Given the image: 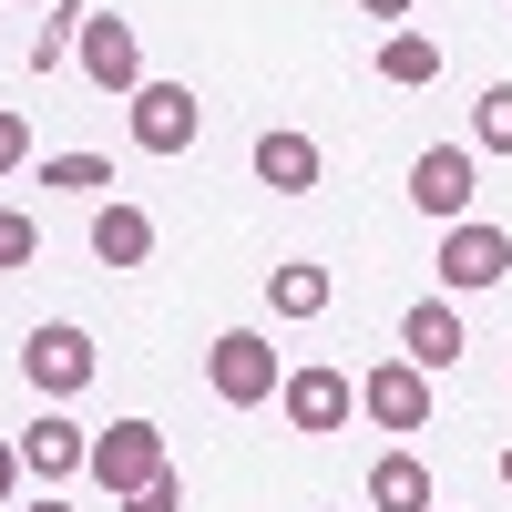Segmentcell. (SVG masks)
<instances>
[{
    "label": "cell",
    "mask_w": 512,
    "mask_h": 512,
    "mask_svg": "<svg viewBox=\"0 0 512 512\" xmlns=\"http://www.w3.org/2000/svg\"><path fill=\"white\" fill-rule=\"evenodd\" d=\"M154 472H175V461H164V431H154V420H113V431L93 441V482H103V492H144Z\"/></svg>",
    "instance_id": "7a4b0ae2"
},
{
    "label": "cell",
    "mask_w": 512,
    "mask_h": 512,
    "mask_svg": "<svg viewBox=\"0 0 512 512\" xmlns=\"http://www.w3.org/2000/svg\"><path fill=\"white\" fill-rule=\"evenodd\" d=\"M72 62L93 72L103 93H123V103L144 93V41H134V21H113V11H103V21H82V52H72Z\"/></svg>",
    "instance_id": "277c9868"
},
{
    "label": "cell",
    "mask_w": 512,
    "mask_h": 512,
    "mask_svg": "<svg viewBox=\"0 0 512 512\" xmlns=\"http://www.w3.org/2000/svg\"><path fill=\"white\" fill-rule=\"evenodd\" d=\"M123 512H185V482H175V472H154L144 492H123Z\"/></svg>",
    "instance_id": "ffe728a7"
},
{
    "label": "cell",
    "mask_w": 512,
    "mask_h": 512,
    "mask_svg": "<svg viewBox=\"0 0 512 512\" xmlns=\"http://www.w3.org/2000/svg\"><path fill=\"white\" fill-rule=\"evenodd\" d=\"M441 277H451V287H502V277H512V236L482 226V216H461V226L441 236Z\"/></svg>",
    "instance_id": "8992f818"
},
{
    "label": "cell",
    "mask_w": 512,
    "mask_h": 512,
    "mask_svg": "<svg viewBox=\"0 0 512 512\" xmlns=\"http://www.w3.org/2000/svg\"><path fill=\"white\" fill-rule=\"evenodd\" d=\"M277 410H287V431H338V420H349V379L338 369H287Z\"/></svg>",
    "instance_id": "30bf717a"
},
{
    "label": "cell",
    "mask_w": 512,
    "mask_h": 512,
    "mask_svg": "<svg viewBox=\"0 0 512 512\" xmlns=\"http://www.w3.org/2000/svg\"><path fill=\"white\" fill-rule=\"evenodd\" d=\"M41 185H62V195H103L113 164H103V154H52V164H41Z\"/></svg>",
    "instance_id": "e0dca14e"
},
{
    "label": "cell",
    "mask_w": 512,
    "mask_h": 512,
    "mask_svg": "<svg viewBox=\"0 0 512 512\" xmlns=\"http://www.w3.org/2000/svg\"><path fill=\"white\" fill-rule=\"evenodd\" d=\"M21 512H72V502H62V492H41V502H21Z\"/></svg>",
    "instance_id": "cb8c5ba5"
},
{
    "label": "cell",
    "mask_w": 512,
    "mask_h": 512,
    "mask_svg": "<svg viewBox=\"0 0 512 512\" xmlns=\"http://www.w3.org/2000/svg\"><path fill=\"white\" fill-rule=\"evenodd\" d=\"M21 472H41V482L93 472V441H82V420H72V410H41L31 431H21Z\"/></svg>",
    "instance_id": "9c48e42d"
},
{
    "label": "cell",
    "mask_w": 512,
    "mask_h": 512,
    "mask_svg": "<svg viewBox=\"0 0 512 512\" xmlns=\"http://www.w3.org/2000/svg\"><path fill=\"white\" fill-rule=\"evenodd\" d=\"M359 410L379 420V431H420V420H431V369H420V359L369 369V379H359Z\"/></svg>",
    "instance_id": "5b68a950"
},
{
    "label": "cell",
    "mask_w": 512,
    "mask_h": 512,
    "mask_svg": "<svg viewBox=\"0 0 512 512\" xmlns=\"http://www.w3.org/2000/svg\"><path fill=\"white\" fill-rule=\"evenodd\" d=\"M369 502L379 512H431V461L420 451H379L369 461Z\"/></svg>",
    "instance_id": "4fadbf2b"
},
{
    "label": "cell",
    "mask_w": 512,
    "mask_h": 512,
    "mask_svg": "<svg viewBox=\"0 0 512 512\" xmlns=\"http://www.w3.org/2000/svg\"><path fill=\"white\" fill-rule=\"evenodd\" d=\"M21 369H31V390L72 400L82 379H93V338H82L72 318H52V328H31V338H21Z\"/></svg>",
    "instance_id": "3957f363"
},
{
    "label": "cell",
    "mask_w": 512,
    "mask_h": 512,
    "mask_svg": "<svg viewBox=\"0 0 512 512\" xmlns=\"http://www.w3.org/2000/svg\"><path fill=\"white\" fill-rule=\"evenodd\" d=\"M21 154H31V123L0 103V175H21Z\"/></svg>",
    "instance_id": "44dd1931"
},
{
    "label": "cell",
    "mask_w": 512,
    "mask_h": 512,
    "mask_svg": "<svg viewBox=\"0 0 512 512\" xmlns=\"http://www.w3.org/2000/svg\"><path fill=\"white\" fill-rule=\"evenodd\" d=\"M267 308H277V318H318V308H328V267H308V256H287V267L267 277Z\"/></svg>",
    "instance_id": "2e32d148"
},
{
    "label": "cell",
    "mask_w": 512,
    "mask_h": 512,
    "mask_svg": "<svg viewBox=\"0 0 512 512\" xmlns=\"http://www.w3.org/2000/svg\"><path fill=\"white\" fill-rule=\"evenodd\" d=\"M359 11H369V21H410L420 0H359Z\"/></svg>",
    "instance_id": "603a6c76"
},
{
    "label": "cell",
    "mask_w": 512,
    "mask_h": 512,
    "mask_svg": "<svg viewBox=\"0 0 512 512\" xmlns=\"http://www.w3.org/2000/svg\"><path fill=\"white\" fill-rule=\"evenodd\" d=\"M410 205H420V216H441V226H461V216H472V154H461V144H431V154L410 164Z\"/></svg>",
    "instance_id": "52a82bcc"
},
{
    "label": "cell",
    "mask_w": 512,
    "mask_h": 512,
    "mask_svg": "<svg viewBox=\"0 0 512 512\" xmlns=\"http://www.w3.org/2000/svg\"><path fill=\"white\" fill-rule=\"evenodd\" d=\"M502 482H512V441H502Z\"/></svg>",
    "instance_id": "d4e9b609"
},
{
    "label": "cell",
    "mask_w": 512,
    "mask_h": 512,
    "mask_svg": "<svg viewBox=\"0 0 512 512\" xmlns=\"http://www.w3.org/2000/svg\"><path fill=\"white\" fill-rule=\"evenodd\" d=\"M154 256V216L144 205H103L93 216V267H144Z\"/></svg>",
    "instance_id": "5bb4252c"
},
{
    "label": "cell",
    "mask_w": 512,
    "mask_h": 512,
    "mask_svg": "<svg viewBox=\"0 0 512 512\" xmlns=\"http://www.w3.org/2000/svg\"><path fill=\"white\" fill-rule=\"evenodd\" d=\"M195 93H185V82H144V93H134V144L144 154H185L195 144Z\"/></svg>",
    "instance_id": "ba28073f"
},
{
    "label": "cell",
    "mask_w": 512,
    "mask_h": 512,
    "mask_svg": "<svg viewBox=\"0 0 512 512\" xmlns=\"http://www.w3.org/2000/svg\"><path fill=\"white\" fill-rule=\"evenodd\" d=\"M205 379H216V400L226 410H256V400H277L287 390V369H277V349L256 328H226L216 349H205Z\"/></svg>",
    "instance_id": "6da1fadb"
},
{
    "label": "cell",
    "mask_w": 512,
    "mask_h": 512,
    "mask_svg": "<svg viewBox=\"0 0 512 512\" xmlns=\"http://www.w3.org/2000/svg\"><path fill=\"white\" fill-rule=\"evenodd\" d=\"M472 134H482L492 154H512V82H492V93H482V113H472Z\"/></svg>",
    "instance_id": "ac0fdd59"
},
{
    "label": "cell",
    "mask_w": 512,
    "mask_h": 512,
    "mask_svg": "<svg viewBox=\"0 0 512 512\" xmlns=\"http://www.w3.org/2000/svg\"><path fill=\"white\" fill-rule=\"evenodd\" d=\"M256 185H267V195H308V185H318V144L287 134V123H277V134H256Z\"/></svg>",
    "instance_id": "7c38bea8"
},
{
    "label": "cell",
    "mask_w": 512,
    "mask_h": 512,
    "mask_svg": "<svg viewBox=\"0 0 512 512\" xmlns=\"http://www.w3.org/2000/svg\"><path fill=\"white\" fill-rule=\"evenodd\" d=\"M21 492V441H0V502Z\"/></svg>",
    "instance_id": "7402d4cb"
},
{
    "label": "cell",
    "mask_w": 512,
    "mask_h": 512,
    "mask_svg": "<svg viewBox=\"0 0 512 512\" xmlns=\"http://www.w3.org/2000/svg\"><path fill=\"white\" fill-rule=\"evenodd\" d=\"M400 349H410L420 369H451L461 349H472V338H461V308H451V297H420V308L400 318Z\"/></svg>",
    "instance_id": "8fae6325"
},
{
    "label": "cell",
    "mask_w": 512,
    "mask_h": 512,
    "mask_svg": "<svg viewBox=\"0 0 512 512\" xmlns=\"http://www.w3.org/2000/svg\"><path fill=\"white\" fill-rule=\"evenodd\" d=\"M41 256V226L31 216H11V205H0V267H31Z\"/></svg>",
    "instance_id": "d6986e66"
},
{
    "label": "cell",
    "mask_w": 512,
    "mask_h": 512,
    "mask_svg": "<svg viewBox=\"0 0 512 512\" xmlns=\"http://www.w3.org/2000/svg\"><path fill=\"white\" fill-rule=\"evenodd\" d=\"M379 82H400V93L441 82V41L431 31H390V41H379Z\"/></svg>",
    "instance_id": "9a60e30c"
}]
</instances>
